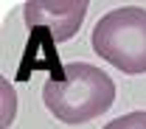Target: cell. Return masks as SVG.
I'll use <instances>...</instances> for the list:
<instances>
[{
	"instance_id": "cell-1",
	"label": "cell",
	"mask_w": 146,
	"mask_h": 129,
	"mask_svg": "<svg viewBox=\"0 0 146 129\" xmlns=\"http://www.w3.org/2000/svg\"><path fill=\"white\" fill-rule=\"evenodd\" d=\"M42 101L56 121L70 126L87 124L112 107L115 81L90 62H70L62 79H48L42 84Z\"/></svg>"
},
{
	"instance_id": "cell-2",
	"label": "cell",
	"mask_w": 146,
	"mask_h": 129,
	"mask_svg": "<svg viewBox=\"0 0 146 129\" xmlns=\"http://www.w3.org/2000/svg\"><path fill=\"white\" fill-rule=\"evenodd\" d=\"M93 51L127 76L146 73V9L121 6L96 22Z\"/></svg>"
},
{
	"instance_id": "cell-3",
	"label": "cell",
	"mask_w": 146,
	"mask_h": 129,
	"mask_svg": "<svg viewBox=\"0 0 146 129\" xmlns=\"http://www.w3.org/2000/svg\"><path fill=\"white\" fill-rule=\"evenodd\" d=\"M87 9H90L87 0H31L25 3L23 17L31 31L42 28L51 34L54 42H65L82 28Z\"/></svg>"
},
{
	"instance_id": "cell-4",
	"label": "cell",
	"mask_w": 146,
	"mask_h": 129,
	"mask_svg": "<svg viewBox=\"0 0 146 129\" xmlns=\"http://www.w3.org/2000/svg\"><path fill=\"white\" fill-rule=\"evenodd\" d=\"M104 129H146V110H135L121 118H112Z\"/></svg>"
}]
</instances>
